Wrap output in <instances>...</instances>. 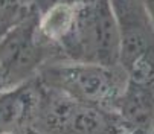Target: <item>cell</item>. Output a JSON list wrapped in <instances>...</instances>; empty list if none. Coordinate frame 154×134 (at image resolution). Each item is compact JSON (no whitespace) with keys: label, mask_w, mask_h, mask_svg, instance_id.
Returning a JSON list of instances; mask_svg holds the SVG:
<instances>
[{"label":"cell","mask_w":154,"mask_h":134,"mask_svg":"<svg viewBox=\"0 0 154 134\" xmlns=\"http://www.w3.org/2000/svg\"><path fill=\"white\" fill-rule=\"evenodd\" d=\"M151 134H154V128H152V131H151Z\"/></svg>","instance_id":"obj_13"},{"label":"cell","mask_w":154,"mask_h":134,"mask_svg":"<svg viewBox=\"0 0 154 134\" xmlns=\"http://www.w3.org/2000/svg\"><path fill=\"white\" fill-rule=\"evenodd\" d=\"M38 81L72 99L113 110L122 95L127 73L121 65L55 61L38 73Z\"/></svg>","instance_id":"obj_3"},{"label":"cell","mask_w":154,"mask_h":134,"mask_svg":"<svg viewBox=\"0 0 154 134\" xmlns=\"http://www.w3.org/2000/svg\"><path fill=\"white\" fill-rule=\"evenodd\" d=\"M15 134H26V131H21V132H15Z\"/></svg>","instance_id":"obj_12"},{"label":"cell","mask_w":154,"mask_h":134,"mask_svg":"<svg viewBox=\"0 0 154 134\" xmlns=\"http://www.w3.org/2000/svg\"><path fill=\"white\" fill-rule=\"evenodd\" d=\"M26 134H40V132H37V131H34V129H26Z\"/></svg>","instance_id":"obj_11"},{"label":"cell","mask_w":154,"mask_h":134,"mask_svg":"<svg viewBox=\"0 0 154 134\" xmlns=\"http://www.w3.org/2000/svg\"><path fill=\"white\" fill-rule=\"evenodd\" d=\"M55 61H63L61 55L41 34L40 14L34 11L0 40V92L35 79Z\"/></svg>","instance_id":"obj_4"},{"label":"cell","mask_w":154,"mask_h":134,"mask_svg":"<svg viewBox=\"0 0 154 134\" xmlns=\"http://www.w3.org/2000/svg\"><path fill=\"white\" fill-rule=\"evenodd\" d=\"M34 11L25 0H0V40Z\"/></svg>","instance_id":"obj_8"},{"label":"cell","mask_w":154,"mask_h":134,"mask_svg":"<svg viewBox=\"0 0 154 134\" xmlns=\"http://www.w3.org/2000/svg\"><path fill=\"white\" fill-rule=\"evenodd\" d=\"M115 113L125 134H151L154 128V81L127 79Z\"/></svg>","instance_id":"obj_6"},{"label":"cell","mask_w":154,"mask_h":134,"mask_svg":"<svg viewBox=\"0 0 154 134\" xmlns=\"http://www.w3.org/2000/svg\"><path fill=\"white\" fill-rule=\"evenodd\" d=\"M38 99L31 129L40 134H125L113 110L72 99L43 85L38 78Z\"/></svg>","instance_id":"obj_2"},{"label":"cell","mask_w":154,"mask_h":134,"mask_svg":"<svg viewBox=\"0 0 154 134\" xmlns=\"http://www.w3.org/2000/svg\"><path fill=\"white\" fill-rule=\"evenodd\" d=\"M119 31V64L131 79L154 81V20L140 0H110Z\"/></svg>","instance_id":"obj_5"},{"label":"cell","mask_w":154,"mask_h":134,"mask_svg":"<svg viewBox=\"0 0 154 134\" xmlns=\"http://www.w3.org/2000/svg\"><path fill=\"white\" fill-rule=\"evenodd\" d=\"M63 61L119 64V31L110 0L73 3L70 25L57 43Z\"/></svg>","instance_id":"obj_1"},{"label":"cell","mask_w":154,"mask_h":134,"mask_svg":"<svg viewBox=\"0 0 154 134\" xmlns=\"http://www.w3.org/2000/svg\"><path fill=\"white\" fill-rule=\"evenodd\" d=\"M25 2L28 6H31L41 15L58 3H78V2H84V0H25Z\"/></svg>","instance_id":"obj_9"},{"label":"cell","mask_w":154,"mask_h":134,"mask_svg":"<svg viewBox=\"0 0 154 134\" xmlns=\"http://www.w3.org/2000/svg\"><path fill=\"white\" fill-rule=\"evenodd\" d=\"M140 2L143 3V6L148 9L149 15H151L152 20H154V0H140Z\"/></svg>","instance_id":"obj_10"},{"label":"cell","mask_w":154,"mask_h":134,"mask_svg":"<svg viewBox=\"0 0 154 134\" xmlns=\"http://www.w3.org/2000/svg\"><path fill=\"white\" fill-rule=\"evenodd\" d=\"M38 99L37 78L11 90L0 92V134H15L31 128Z\"/></svg>","instance_id":"obj_7"}]
</instances>
